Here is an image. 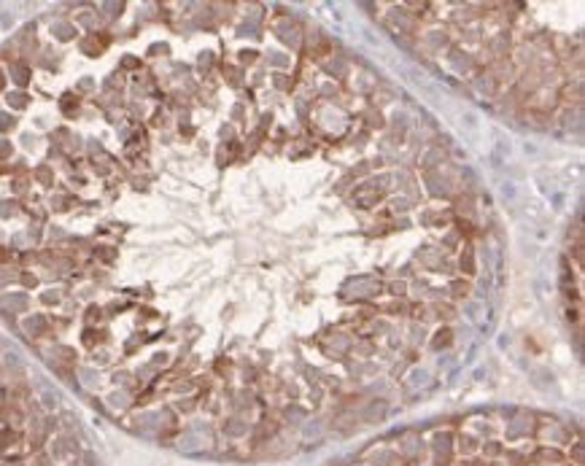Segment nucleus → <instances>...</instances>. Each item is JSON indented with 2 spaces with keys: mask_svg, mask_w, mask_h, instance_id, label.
Listing matches in <instances>:
<instances>
[{
  "mask_svg": "<svg viewBox=\"0 0 585 466\" xmlns=\"http://www.w3.org/2000/svg\"><path fill=\"white\" fill-rule=\"evenodd\" d=\"M32 466H51V458H49V456H43V453H38L35 461H32Z\"/></svg>",
  "mask_w": 585,
  "mask_h": 466,
  "instance_id": "1",
  "label": "nucleus"
}]
</instances>
